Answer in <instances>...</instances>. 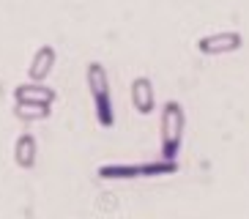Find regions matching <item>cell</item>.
Here are the masks:
<instances>
[{"mask_svg":"<svg viewBox=\"0 0 249 219\" xmlns=\"http://www.w3.org/2000/svg\"><path fill=\"white\" fill-rule=\"evenodd\" d=\"M241 33L235 30H222V33H211V36L197 38V50L203 55H227V52H238L241 50Z\"/></svg>","mask_w":249,"mask_h":219,"instance_id":"obj_4","label":"cell"},{"mask_svg":"<svg viewBox=\"0 0 249 219\" xmlns=\"http://www.w3.org/2000/svg\"><path fill=\"white\" fill-rule=\"evenodd\" d=\"M183 129H186V112L178 102H167L161 107L159 131H161V159L176 162L183 143Z\"/></svg>","mask_w":249,"mask_h":219,"instance_id":"obj_1","label":"cell"},{"mask_svg":"<svg viewBox=\"0 0 249 219\" xmlns=\"http://www.w3.org/2000/svg\"><path fill=\"white\" fill-rule=\"evenodd\" d=\"M178 173V162H142V164H104L99 167V178H154V175Z\"/></svg>","mask_w":249,"mask_h":219,"instance_id":"obj_3","label":"cell"},{"mask_svg":"<svg viewBox=\"0 0 249 219\" xmlns=\"http://www.w3.org/2000/svg\"><path fill=\"white\" fill-rule=\"evenodd\" d=\"M85 82H88V91L93 96L96 104V121L110 129L115 124V112H112V99H110V77H107V69L102 63H88L85 69Z\"/></svg>","mask_w":249,"mask_h":219,"instance_id":"obj_2","label":"cell"},{"mask_svg":"<svg viewBox=\"0 0 249 219\" xmlns=\"http://www.w3.org/2000/svg\"><path fill=\"white\" fill-rule=\"evenodd\" d=\"M36 156H38V146H36V137L33 134H19L14 143V162H17V167H22V170H30L33 164H36Z\"/></svg>","mask_w":249,"mask_h":219,"instance_id":"obj_8","label":"cell"},{"mask_svg":"<svg viewBox=\"0 0 249 219\" xmlns=\"http://www.w3.org/2000/svg\"><path fill=\"white\" fill-rule=\"evenodd\" d=\"M55 50H52L50 44H44V47H38L36 55H33V60H30L28 66V77L30 82H44L47 77L52 74V66H55Z\"/></svg>","mask_w":249,"mask_h":219,"instance_id":"obj_7","label":"cell"},{"mask_svg":"<svg viewBox=\"0 0 249 219\" xmlns=\"http://www.w3.org/2000/svg\"><path fill=\"white\" fill-rule=\"evenodd\" d=\"M14 115L19 121H44L50 118V107H41V104H17L14 107Z\"/></svg>","mask_w":249,"mask_h":219,"instance_id":"obj_9","label":"cell"},{"mask_svg":"<svg viewBox=\"0 0 249 219\" xmlns=\"http://www.w3.org/2000/svg\"><path fill=\"white\" fill-rule=\"evenodd\" d=\"M129 96H132V107L137 110L140 115H151L156 110L154 82L148 80V77H134L132 88H129Z\"/></svg>","mask_w":249,"mask_h":219,"instance_id":"obj_6","label":"cell"},{"mask_svg":"<svg viewBox=\"0 0 249 219\" xmlns=\"http://www.w3.org/2000/svg\"><path fill=\"white\" fill-rule=\"evenodd\" d=\"M58 99V93L47 88L44 82H25V85L14 88V102L17 104H41V107H52V102Z\"/></svg>","mask_w":249,"mask_h":219,"instance_id":"obj_5","label":"cell"}]
</instances>
